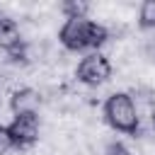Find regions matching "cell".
<instances>
[{
  "label": "cell",
  "mask_w": 155,
  "mask_h": 155,
  "mask_svg": "<svg viewBox=\"0 0 155 155\" xmlns=\"http://www.w3.org/2000/svg\"><path fill=\"white\" fill-rule=\"evenodd\" d=\"M58 41L68 51H85V48H99L107 41V29L97 22H90L87 17L80 19H65V24L58 31Z\"/></svg>",
  "instance_id": "6da1fadb"
},
{
  "label": "cell",
  "mask_w": 155,
  "mask_h": 155,
  "mask_svg": "<svg viewBox=\"0 0 155 155\" xmlns=\"http://www.w3.org/2000/svg\"><path fill=\"white\" fill-rule=\"evenodd\" d=\"M104 119L111 128L121 133H136L138 131V109L131 94L126 92H114L104 102Z\"/></svg>",
  "instance_id": "7a4b0ae2"
},
{
  "label": "cell",
  "mask_w": 155,
  "mask_h": 155,
  "mask_svg": "<svg viewBox=\"0 0 155 155\" xmlns=\"http://www.w3.org/2000/svg\"><path fill=\"white\" fill-rule=\"evenodd\" d=\"M109 75H111V63L102 53H87L75 70V78L85 85H102L109 80Z\"/></svg>",
  "instance_id": "3957f363"
},
{
  "label": "cell",
  "mask_w": 155,
  "mask_h": 155,
  "mask_svg": "<svg viewBox=\"0 0 155 155\" xmlns=\"http://www.w3.org/2000/svg\"><path fill=\"white\" fill-rule=\"evenodd\" d=\"M15 148H29L39 138V116L36 114H15L12 124L7 126Z\"/></svg>",
  "instance_id": "277c9868"
},
{
  "label": "cell",
  "mask_w": 155,
  "mask_h": 155,
  "mask_svg": "<svg viewBox=\"0 0 155 155\" xmlns=\"http://www.w3.org/2000/svg\"><path fill=\"white\" fill-rule=\"evenodd\" d=\"M22 34L15 19L10 17H0V48L7 53H15L17 48H22Z\"/></svg>",
  "instance_id": "5b68a950"
},
{
  "label": "cell",
  "mask_w": 155,
  "mask_h": 155,
  "mask_svg": "<svg viewBox=\"0 0 155 155\" xmlns=\"http://www.w3.org/2000/svg\"><path fill=\"white\" fill-rule=\"evenodd\" d=\"M10 104H12V111L15 114H36V109L41 104V97H39L36 90L22 87V90H17L12 94V102Z\"/></svg>",
  "instance_id": "8992f818"
},
{
  "label": "cell",
  "mask_w": 155,
  "mask_h": 155,
  "mask_svg": "<svg viewBox=\"0 0 155 155\" xmlns=\"http://www.w3.org/2000/svg\"><path fill=\"white\" fill-rule=\"evenodd\" d=\"M61 10H63L65 19H80V17H85V15H87L90 5H87V2H82V0H65V2L61 5Z\"/></svg>",
  "instance_id": "52a82bcc"
},
{
  "label": "cell",
  "mask_w": 155,
  "mask_h": 155,
  "mask_svg": "<svg viewBox=\"0 0 155 155\" xmlns=\"http://www.w3.org/2000/svg\"><path fill=\"white\" fill-rule=\"evenodd\" d=\"M138 22H140L143 29H155V0H145V2L140 5Z\"/></svg>",
  "instance_id": "ba28073f"
},
{
  "label": "cell",
  "mask_w": 155,
  "mask_h": 155,
  "mask_svg": "<svg viewBox=\"0 0 155 155\" xmlns=\"http://www.w3.org/2000/svg\"><path fill=\"white\" fill-rule=\"evenodd\" d=\"M10 148H15L12 138H10V131H7V126H0V155H5Z\"/></svg>",
  "instance_id": "9c48e42d"
},
{
  "label": "cell",
  "mask_w": 155,
  "mask_h": 155,
  "mask_svg": "<svg viewBox=\"0 0 155 155\" xmlns=\"http://www.w3.org/2000/svg\"><path fill=\"white\" fill-rule=\"evenodd\" d=\"M104 155H131V153H128V148L124 143H109L107 150H104Z\"/></svg>",
  "instance_id": "30bf717a"
}]
</instances>
